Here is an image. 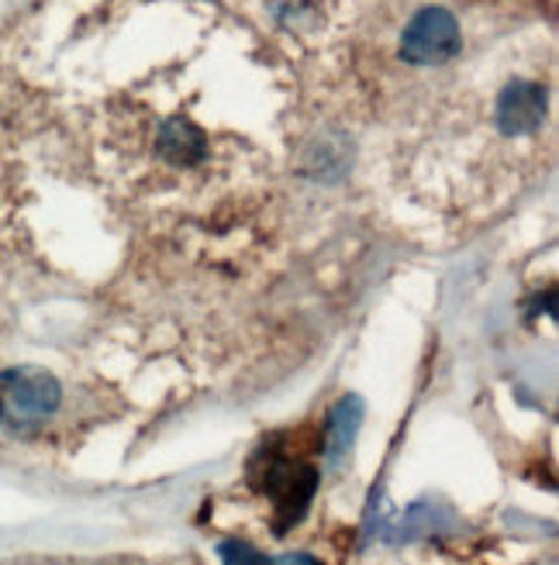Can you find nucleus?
<instances>
[{"label":"nucleus","instance_id":"obj_1","mask_svg":"<svg viewBox=\"0 0 559 565\" xmlns=\"http://www.w3.org/2000/svg\"><path fill=\"white\" fill-rule=\"evenodd\" d=\"M442 173L487 177V193L532 173L552 141L549 63H497L460 83L432 110Z\"/></svg>","mask_w":559,"mask_h":565},{"label":"nucleus","instance_id":"obj_2","mask_svg":"<svg viewBox=\"0 0 559 565\" xmlns=\"http://www.w3.org/2000/svg\"><path fill=\"white\" fill-rule=\"evenodd\" d=\"M118 180L143 196H198L225 186L249 149L221 118L204 115L201 97H183L166 79H149L118 97L115 110Z\"/></svg>","mask_w":559,"mask_h":565},{"label":"nucleus","instance_id":"obj_3","mask_svg":"<svg viewBox=\"0 0 559 565\" xmlns=\"http://www.w3.org/2000/svg\"><path fill=\"white\" fill-rule=\"evenodd\" d=\"M63 407V386L35 365H11L0 373V431L28 435Z\"/></svg>","mask_w":559,"mask_h":565},{"label":"nucleus","instance_id":"obj_4","mask_svg":"<svg viewBox=\"0 0 559 565\" xmlns=\"http://www.w3.org/2000/svg\"><path fill=\"white\" fill-rule=\"evenodd\" d=\"M463 52V28L450 8H418L401 32V63L414 70H445Z\"/></svg>","mask_w":559,"mask_h":565}]
</instances>
